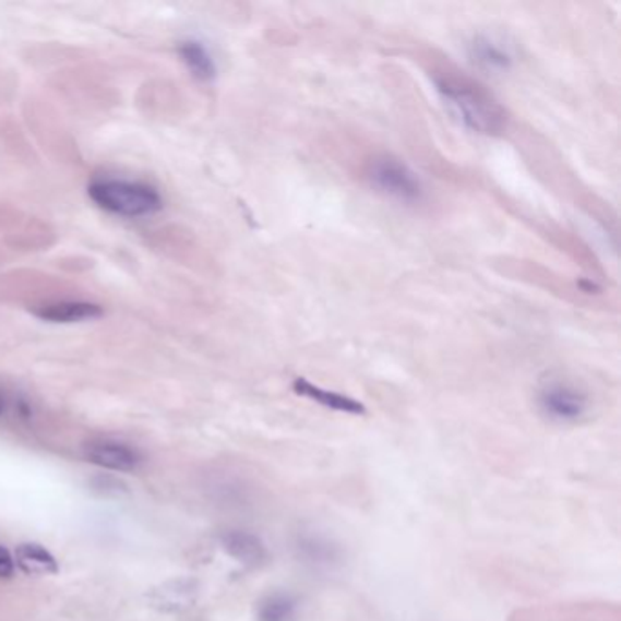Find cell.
<instances>
[{
  "label": "cell",
  "mask_w": 621,
  "mask_h": 621,
  "mask_svg": "<svg viewBox=\"0 0 621 621\" xmlns=\"http://www.w3.org/2000/svg\"><path fill=\"white\" fill-rule=\"evenodd\" d=\"M432 81L443 105L468 132L478 135L505 132L509 122L505 108L478 81L451 70L435 72Z\"/></svg>",
  "instance_id": "cell-1"
},
{
  "label": "cell",
  "mask_w": 621,
  "mask_h": 621,
  "mask_svg": "<svg viewBox=\"0 0 621 621\" xmlns=\"http://www.w3.org/2000/svg\"><path fill=\"white\" fill-rule=\"evenodd\" d=\"M88 195L100 210L127 219L150 217L163 210L157 188L122 177H97L88 184Z\"/></svg>",
  "instance_id": "cell-2"
},
{
  "label": "cell",
  "mask_w": 621,
  "mask_h": 621,
  "mask_svg": "<svg viewBox=\"0 0 621 621\" xmlns=\"http://www.w3.org/2000/svg\"><path fill=\"white\" fill-rule=\"evenodd\" d=\"M367 179L370 187L381 195L402 204H418L423 201V181L418 174L394 155H375L367 166Z\"/></svg>",
  "instance_id": "cell-3"
},
{
  "label": "cell",
  "mask_w": 621,
  "mask_h": 621,
  "mask_svg": "<svg viewBox=\"0 0 621 621\" xmlns=\"http://www.w3.org/2000/svg\"><path fill=\"white\" fill-rule=\"evenodd\" d=\"M539 413L558 425L582 423L588 418L593 402L588 392L574 381L550 378L541 383L536 394Z\"/></svg>",
  "instance_id": "cell-4"
},
{
  "label": "cell",
  "mask_w": 621,
  "mask_h": 621,
  "mask_svg": "<svg viewBox=\"0 0 621 621\" xmlns=\"http://www.w3.org/2000/svg\"><path fill=\"white\" fill-rule=\"evenodd\" d=\"M468 57L479 70L492 75L511 72L516 64L514 48L500 37L489 34L474 35L468 43Z\"/></svg>",
  "instance_id": "cell-5"
},
{
  "label": "cell",
  "mask_w": 621,
  "mask_h": 621,
  "mask_svg": "<svg viewBox=\"0 0 621 621\" xmlns=\"http://www.w3.org/2000/svg\"><path fill=\"white\" fill-rule=\"evenodd\" d=\"M294 549L297 558L314 571H334L336 566L342 565V547L318 530H302L297 534Z\"/></svg>",
  "instance_id": "cell-6"
},
{
  "label": "cell",
  "mask_w": 621,
  "mask_h": 621,
  "mask_svg": "<svg viewBox=\"0 0 621 621\" xmlns=\"http://www.w3.org/2000/svg\"><path fill=\"white\" fill-rule=\"evenodd\" d=\"M34 315L53 325H73V323L100 320L105 315V310L97 302L61 299V301L43 302L34 308Z\"/></svg>",
  "instance_id": "cell-7"
},
{
  "label": "cell",
  "mask_w": 621,
  "mask_h": 621,
  "mask_svg": "<svg viewBox=\"0 0 621 621\" xmlns=\"http://www.w3.org/2000/svg\"><path fill=\"white\" fill-rule=\"evenodd\" d=\"M84 457L94 465L117 473H132L141 463V456L133 446L116 440L89 441L84 445Z\"/></svg>",
  "instance_id": "cell-8"
},
{
  "label": "cell",
  "mask_w": 621,
  "mask_h": 621,
  "mask_svg": "<svg viewBox=\"0 0 621 621\" xmlns=\"http://www.w3.org/2000/svg\"><path fill=\"white\" fill-rule=\"evenodd\" d=\"M220 547L231 560H236L241 565L261 566L268 560V549L263 544V539L258 534L248 533V530H226L220 536Z\"/></svg>",
  "instance_id": "cell-9"
},
{
  "label": "cell",
  "mask_w": 621,
  "mask_h": 621,
  "mask_svg": "<svg viewBox=\"0 0 621 621\" xmlns=\"http://www.w3.org/2000/svg\"><path fill=\"white\" fill-rule=\"evenodd\" d=\"M291 389L297 396L307 397L310 402L318 403L321 407L334 410V413L348 414V416H363L367 413V407L358 399L342 394V392L329 391L323 386L314 385L312 381L304 380V378H297L291 383Z\"/></svg>",
  "instance_id": "cell-10"
},
{
  "label": "cell",
  "mask_w": 621,
  "mask_h": 621,
  "mask_svg": "<svg viewBox=\"0 0 621 621\" xmlns=\"http://www.w3.org/2000/svg\"><path fill=\"white\" fill-rule=\"evenodd\" d=\"M177 53L181 57L182 64L199 83H212L217 77V62H215L208 46L198 39L182 40Z\"/></svg>",
  "instance_id": "cell-11"
},
{
  "label": "cell",
  "mask_w": 621,
  "mask_h": 621,
  "mask_svg": "<svg viewBox=\"0 0 621 621\" xmlns=\"http://www.w3.org/2000/svg\"><path fill=\"white\" fill-rule=\"evenodd\" d=\"M301 601L296 594L274 590L264 594L255 605V621H299Z\"/></svg>",
  "instance_id": "cell-12"
},
{
  "label": "cell",
  "mask_w": 621,
  "mask_h": 621,
  "mask_svg": "<svg viewBox=\"0 0 621 621\" xmlns=\"http://www.w3.org/2000/svg\"><path fill=\"white\" fill-rule=\"evenodd\" d=\"M15 561L21 571L29 576H50L59 572V563L53 554L39 544L19 545L15 550Z\"/></svg>",
  "instance_id": "cell-13"
},
{
  "label": "cell",
  "mask_w": 621,
  "mask_h": 621,
  "mask_svg": "<svg viewBox=\"0 0 621 621\" xmlns=\"http://www.w3.org/2000/svg\"><path fill=\"white\" fill-rule=\"evenodd\" d=\"M15 572V560L7 547L0 545V580H10Z\"/></svg>",
  "instance_id": "cell-14"
},
{
  "label": "cell",
  "mask_w": 621,
  "mask_h": 621,
  "mask_svg": "<svg viewBox=\"0 0 621 621\" xmlns=\"http://www.w3.org/2000/svg\"><path fill=\"white\" fill-rule=\"evenodd\" d=\"M7 408H8L7 394H4V392H0V416H2V414L7 413Z\"/></svg>",
  "instance_id": "cell-15"
}]
</instances>
